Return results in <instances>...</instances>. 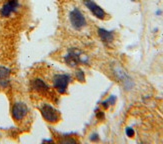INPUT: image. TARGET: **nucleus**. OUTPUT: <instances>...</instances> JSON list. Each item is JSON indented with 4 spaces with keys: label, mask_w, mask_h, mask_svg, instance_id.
<instances>
[{
    "label": "nucleus",
    "mask_w": 163,
    "mask_h": 144,
    "mask_svg": "<svg viewBox=\"0 0 163 144\" xmlns=\"http://www.w3.org/2000/svg\"><path fill=\"white\" fill-rule=\"evenodd\" d=\"M112 71H113L114 76L116 77L117 80L123 85L124 89L130 90L134 86V82H133V80L131 79V77H130L127 72L123 69L121 66H119L118 64L114 65Z\"/></svg>",
    "instance_id": "1"
},
{
    "label": "nucleus",
    "mask_w": 163,
    "mask_h": 144,
    "mask_svg": "<svg viewBox=\"0 0 163 144\" xmlns=\"http://www.w3.org/2000/svg\"><path fill=\"white\" fill-rule=\"evenodd\" d=\"M64 61L67 65L70 67H76L80 63H86L87 58H83L82 53L77 48H70L68 50V53L64 56Z\"/></svg>",
    "instance_id": "2"
},
{
    "label": "nucleus",
    "mask_w": 163,
    "mask_h": 144,
    "mask_svg": "<svg viewBox=\"0 0 163 144\" xmlns=\"http://www.w3.org/2000/svg\"><path fill=\"white\" fill-rule=\"evenodd\" d=\"M115 102H116V96L111 95V96L108 97L105 101L102 102V106L105 108V109H107V108L109 107V105H114Z\"/></svg>",
    "instance_id": "11"
},
{
    "label": "nucleus",
    "mask_w": 163,
    "mask_h": 144,
    "mask_svg": "<svg viewBox=\"0 0 163 144\" xmlns=\"http://www.w3.org/2000/svg\"><path fill=\"white\" fill-rule=\"evenodd\" d=\"M125 133H126V135H127L128 137H133L134 134H135V132H134L133 128H131V127H127V128H126Z\"/></svg>",
    "instance_id": "15"
},
{
    "label": "nucleus",
    "mask_w": 163,
    "mask_h": 144,
    "mask_svg": "<svg viewBox=\"0 0 163 144\" xmlns=\"http://www.w3.org/2000/svg\"><path fill=\"white\" fill-rule=\"evenodd\" d=\"M75 75H76V78H77V80L78 81H80V82H84L85 81V74H84V72H83V70L81 69H78L76 70L75 72Z\"/></svg>",
    "instance_id": "13"
},
{
    "label": "nucleus",
    "mask_w": 163,
    "mask_h": 144,
    "mask_svg": "<svg viewBox=\"0 0 163 144\" xmlns=\"http://www.w3.org/2000/svg\"><path fill=\"white\" fill-rule=\"evenodd\" d=\"M132 1H135V0H132Z\"/></svg>",
    "instance_id": "19"
},
{
    "label": "nucleus",
    "mask_w": 163,
    "mask_h": 144,
    "mask_svg": "<svg viewBox=\"0 0 163 144\" xmlns=\"http://www.w3.org/2000/svg\"><path fill=\"white\" fill-rule=\"evenodd\" d=\"M18 7H19L18 0H7L0 9V15L2 17H8L16 11Z\"/></svg>",
    "instance_id": "8"
},
{
    "label": "nucleus",
    "mask_w": 163,
    "mask_h": 144,
    "mask_svg": "<svg viewBox=\"0 0 163 144\" xmlns=\"http://www.w3.org/2000/svg\"><path fill=\"white\" fill-rule=\"evenodd\" d=\"M83 4L85 5V7L87 8L90 12H91L94 16L98 19H104L106 16V13L103 10V8L101 6H99L96 2H94L93 0H83Z\"/></svg>",
    "instance_id": "7"
},
{
    "label": "nucleus",
    "mask_w": 163,
    "mask_h": 144,
    "mask_svg": "<svg viewBox=\"0 0 163 144\" xmlns=\"http://www.w3.org/2000/svg\"><path fill=\"white\" fill-rule=\"evenodd\" d=\"M31 87L34 91L40 93V94H46V93L49 92V87L44 81L40 78H36L33 79L31 81Z\"/></svg>",
    "instance_id": "9"
},
{
    "label": "nucleus",
    "mask_w": 163,
    "mask_h": 144,
    "mask_svg": "<svg viewBox=\"0 0 163 144\" xmlns=\"http://www.w3.org/2000/svg\"><path fill=\"white\" fill-rule=\"evenodd\" d=\"M156 14H157V15H160V14H161V11H160V10H158V11H156Z\"/></svg>",
    "instance_id": "18"
},
{
    "label": "nucleus",
    "mask_w": 163,
    "mask_h": 144,
    "mask_svg": "<svg viewBox=\"0 0 163 144\" xmlns=\"http://www.w3.org/2000/svg\"><path fill=\"white\" fill-rule=\"evenodd\" d=\"M97 33H98V36L104 43H110L114 40V32L113 31L104 29V28H98Z\"/></svg>",
    "instance_id": "10"
},
{
    "label": "nucleus",
    "mask_w": 163,
    "mask_h": 144,
    "mask_svg": "<svg viewBox=\"0 0 163 144\" xmlns=\"http://www.w3.org/2000/svg\"><path fill=\"white\" fill-rule=\"evenodd\" d=\"M10 75V69L5 66H0V80L8 78Z\"/></svg>",
    "instance_id": "12"
},
{
    "label": "nucleus",
    "mask_w": 163,
    "mask_h": 144,
    "mask_svg": "<svg viewBox=\"0 0 163 144\" xmlns=\"http://www.w3.org/2000/svg\"><path fill=\"white\" fill-rule=\"evenodd\" d=\"M69 22L75 30H81L87 24L85 16L83 15L81 10L79 8H76V7L69 12Z\"/></svg>",
    "instance_id": "4"
},
{
    "label": "nucleus",
    "mask_w": 163,
    "mask_h": 144,
    "mask_svg": "<svg viewBox=\"0 0 163 144\" xmlns=\"http://www.w3.org/2000/svg\"><path fill=\"white\" fill-rule=\"evenodd\" d=\"M71 80V77L69 74L61 73L56 74L53 76V87L58 91L60 94H64L68 88V84Z\"/></svg>",
    "instance_id": "5"
},
{
    "label": "nucleus",
    "mask_w": 163,
    "mask_h": 144,
    "mask_svg": "<svg viewBox=\"0 0 163 144\" xmlns=\"http://www.w3.org/2000/svg\"><path fill=\"white\" fill-rule=\"evenodd\" d=\"M43 142H53V140L52 139H44Z\"/></svg>",
    "instance_id": "17"
},
{
    "label": "nucleus",
    "mask_w": 163,
    "mask_h": 144,
    "mask_svg": "<svg viewBox=\"0 0 163 144\" xmlns=\"http://www.w3.org/2000/svg\"><path fill=\"white\" fill-rule=\"evenodd\" d=\"M40 112L44 120L49 123H57L60 120L59 111L50 104H42L40 107Z\"/></svg>",
    "instance_id": "3"
},
{
    "label": "nucleus",
    "mask_w": 163,
    "mask_h": 144,
    "mask_svg": "<svg viewBox=\"0 0 163 144\" xmlns=\"http://www.w3.org/2000/svg\"><path fill=\"white\" fill-rule=\"evenodd\" d=\"M27 113H28V107L23 102H16L12 106L11 115H12V118L16 122L23 120L26 117Z\"/></svg>",
    "instance_id": "6"
},
{
    "label": "nucleus",
    "mask_w": 163,
    "mask_h": 144,
    "mask_svg": "<svg viewBox=\"0 0 163 144\" xmlns=\"http://www.w3.org/2000/svg\"><path fill=\"white\" fill-rule=\"evenodd\" d=\"M95 115H96L97 119H99V120H102L104 118V112L102 110H100V109H96L95 110Z\"/></svg>",
    "instance_id": "14"
},
{
    "label": "nucleus",
    "mask_w": 163,
    "mask_h": 144,
    "mask_svg": "<svg viewBox=\"0 0 163 144\" xmlns=\"http://www.w3.org/2000/svg\"><path fill=\"white\" fill-rule=\"evenodd\" d=\"M90 140L93 142H95V141H98L99 140V137H98V134H96V133H94V134L91 135V137H90Z\"/></svg>",
    "instance_id": "16"
}]
</instances>
